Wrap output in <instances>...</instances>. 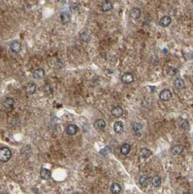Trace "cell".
Instances as JSON below:
<instances>
[{
    "label": "cell",
    "mask_w": 193,
    "mask_h": 194,
    "mask_svg": "<svg viewBox=\"0 0 193 194\" xmlns=\"http://www.w3.org/2000/svg\"><path fill=\"white\" fill-rule=\"evenodd\" d=\"M12 157V151L7 147H2L0 148V161L6 163L9 161Z\"/></svg>",
    "instance_id": "1"
},
{
    "label": "cell",
    "mask_w": 193,
    "mask_h": 194,
    "mask_svg": "<svg viewBox=\"0 0 193 194\" xmlns=\"http://www.w3.org/2000/svg\"><path fill=\"white\" fill-rule=\"evenodd\" d=\"M10 49L12 52H15V53H19L21 50V48H22V44L18 40H14L10 43Z\"/></svg>",
    "instance_id": "2"
},
{
    "label": "cell",
    "mask_w": 193,
    "mask_h": 194,
    "mask_svg": "<svg viewBox=\"0 0 193 194\" xmlns=\"http://www.w3.org/2000/svg\"><path fill=\"white\" fill-rule=\"evenodd\" d=\"M121 80L123 83L126 84H129L132 83L134 82V76H133L132 73L126 72L122 76Z\"/></svg>",
    "instance_id": "3"
},
{
    "label": "cell",
    "mask_w": 193,
    "mask_h": 194,
    "mask_svg": "<svg viewBox=\"0 0 193 194\" xmlns=\"http://www.w3.org/2000/svg\"><path fill=\"white\" fill-rule=\"evenodd\" d=\"M171 23V18L169 15H165V16L162 17L160 20H159L158 24L160 25L161 27H167L169 26Z\"/></svg>",
    "instance_id": "4"
},
{
    "label": "cell",
    "mask_w": 193,
    "mask_h": 194,
    "mask_svg": "<svg viewBox=\"0 0 193 194\" xmlns=\"http://www.w3.org/2000/svg\"><path fill=\"white\" fill-rule=\"evenodd\" d=\"M171 92L169 89H163L160 93V99L163 101H168L171 97Z\"/></svg>",
    "instance_id": "5"
},
{
    "label": "cell",
    "mask_w": 193,
    "mask_h": 194,
    "mask_svg": "<svg viewBox=\"0 0 193 194\" xmlns=\"http://www.w3.org/2000/svg\"><path fill=\"white\" fill-rule=\"evenodd\" d=\"M113 7V3L110 0H105L101 4V10L103 12H108Z\"/></svg>",
    "instance_id": "6"
},
{
    "label": "cell",
    "mask_w": 193,
    "mask_h": 194,
    "mask_svg": "<svg viewBox=\"0 0 193 194\" xmlns=\"http://www.w3.org/2000/svg\"><path fill=\"white\" fill-rule=\"evenodd\" d=\"M61 20L63 24H67L71 21V15L68 12H62L61 13Z\"/></svg>",
    "instance_id": "7"
},
{
    "label": "cell",
    "mask_w": 193,
    "mask_h": 194,
    "mask_svg": "<svg viewBox=\"0 0 193 194\" xmlns=\"http://www.w3.org/2000/svg\"><path fill=\"white\" fill-rule=\"evenodd\" d=\"M26 90L28 94H33L36 91V84L33 82H28L26 87Z\"/></svg>",
    "instance_id": "8"
},
{
    "label": "cell",
    "mask_w": 193,
    "mask_h": 194,
    "mask_svg": "<svg viewBox=\"0 0 193 194\" xmlns=\"http://www.w3.org/2000/svg\"><path fill=\"white\" fill-rule=\"evenodd\" d=\"M45 76V72L43 69H36L33 72V77L36 79H41Z\"/></svg>",
    "instance_id": "9"
},
{
    "label": "cell",
    "mask_w": 193,
    "mask_h": 194,
    "mask_svg": "<svg viewBox=\"0 0 193 194\" xmlns=\"http://www.w3.org/2000/svg\"><path fill=\"white\" fill-rule=\"evenodd\" d=\"M129 15L133 19H138L141 16V10L137 7H134L130 10Z\"/></svg>",
    "instance_id": "10"
},
{
    "label": "cell",
    "mask_w": 193,
    "mask_h": 194,
    "mask_svg": "<svg viewBox=\"0 0 193 194\" xmlns=\"http://www.w3.org/2000/svg\"><path fill=\"white\" fill-rule=\"evenodd\" d=\"M111 113H112L113 116L116 118H118L121 117L122 115H123V110L121 106H115L113 108Z\"/></svg>",
    "instance_id": "11"
},
{
    "label": "cell",
    "mask_w": 193,
    "mask_h": 194,
    "mask_svg": "<svg viewBox=\"0 0 193 194\" xmlns=\"http://www.w3.org/2000/svg\"><path fill=\"white\" fill-rule=\"evenodd\" d=\"M78 130V127L75 125H71L68 126L66 128V132L68 135H74L77 133Z\"/></svg>",
    "instance_id": "12"
},
{
    "label": "cell",
    "mask_w": 193,
    "mask_h": 194,
    "mask_svg": "<svg viewBox=\"0 0 193 194\" xmlns=\"http://www.w3.org/2000/svg\"><path fill=\"white\" fill-rule=\"evenodd\" d=\"M106 127V122L103 119H98L94 124V127L97 130H104Z\"/></svg>",
    "instance_id": "13"
},
{
    "label": "cell",
    "mask_w": 193,
    "mask_h": 194,
    "mask_svg": "<svg viewBox=\"0 0 193 194\" xmlns=\"http://www.w3.org/2000/svg\"><path fill=\"white\" fill-rule=\"evenodd\" d=\"M184 150V147L182 145H177L173 147L171 152L174 155L177 156V155H181Z\"/></svg>",
    "instance_id": "14"
},
{
    "label": "cell",
    "mask_w": 193,
    "mask_h": 194,
    "mask_svg": "<svg viewBox=\"0 0 193 194\" xmlns=\"http://www.w3.org/2000/svg\"><path fill=\"white\" fill-rule=\"evenodd\" d=\"M15 101L12 97H6L3 101V106L6 108H11L13 107Z\"/></svg>",
    "instance_id": "15"
},
{
    "label": "cell",
    "mask_w": 193,
    "mask_h": 194,
    "mask_svg": "<svg viewBox=\"0 0 193 194\" xmlns=\"http://www.w3.org/2000/svg\"><path fill=\"white\" fill-rule=\"evenodd\" d=\"M110 191L113 194H119L121 191V186L118 183H113L110 186Z\"/></svg>",
    "instance_id": "16"
},
{
    "label": "cell",
    "mask_w": 193,
    "mask_h": 194,
    "mask_svg": "<svg viewBox=\"0 0 193 194\" xmlns=\"http://www.w3.org/2000/svg\"><path fill=\"white\" fill-rule=\"evenodd\" d=\"M41 178L44 180H48L51 178V171L48 169L42 168L40 171Z\"/></svg>",
    "instance_id": "17"
},
{
    "label": "cell",
    "mask_w": 193,
    "mask_h": 194,
    "mask_svg": "<svg viewBox=\"0 0 193 194\" xmlns=\"http://www.w3.org/2000/svg\"><path fill=\"white\" fill-rule=\"evenodd\" d=\"M133 132L136 135H140L142 131V125L140 123H135L133 125Z\"/></svg>",
    "instance_id": "18"
},
{
    "label": "cell",
    "mask_w": 193,
    "mask_h": 194,
    "mask_svg": "<svg viewBox=\"0 0 193 194\" xmlns=\"http://www.w3.org/2000/svg\"><path fill=\"white\" fill-rule=\"evenodd\" d=\"M114 131L116 133H121L124 130V127H123V124L121 122H116L114 124L113 126Z\"/></svg>",
    "instance_id": "19"
},
{
    "label": "cell",
    "mask_w": 193,
    "mask_h": 194,
    "mask_svg": "<svg viewBox=\"0 0 193 194\" xmlns=\"http://www.w3.org/2000/svg\"><path fill=\"white\" fill-rule=\"evenodd\" d=\"M140 155L144 159H147V158H149L152 155V152L149 149L144 148L140 150Z\"/></svg>",
    "instance_id": "20"
},
{
    "label": "cell",
    "mask_w": 193,
    "mask_h": 194,
    "mask_svg": "<svg viewBox=\"0 0 193 194\" xmlns=\"http://www.w3.org/2000/svg\"><path fill=\"white\" fill-rule=\"evenodd\" d=\"M148 182H149V178L147 175H142L140 176L139 179V183L143 187H147L148 185Z\"/></svg>",
    "instance_id": "21"
},
{
    "label": "cell",
    "mask_w": 193,
    "mask_h": 194,
    "mask_svg": "<svg viewBox=\"0 0 193 194\" xmlns=\"http://www.w3.org/2000/svg\"><path fill=\"white\" fill-rule=\"evenodd\" d=\"M174 85H175V87L177 88V89H182V88L184 87L185 86V84H184V80L182 79L181 78H177V79L175 80V82H174Z\"/></svg>",
    "instance_id": "22"
},
{
    "label": "cell",
    "mask_w": 193,
    "mask_h": 194,
    "mask_svg": "<svg viewBox=\"0 0 193 194\" xmlns=\"http://www.w3.org/2000/svg\"><path fill=\"white\" fill-rule=\"evenodd\" d=\"M131 150V146L129 144H123L121 147V153L123 155H127Z\"/></svg>",
    "instance_id": "23"
},
{
    "label": "cell",
    "mask_w": 193,
    "mask_h": 194,
    "mask_svg": "<svg viewBox=\"0 0 193 194\" xmlns=\"http://www.w3.org/2000/svg\"><path fill=\"white\" fill-rule=\"evenodd\" d=\"M80 38L82 40V42H87L90 39V35H89V32L87 31H84L82 33L80 34Z\"/></svg>",
    "instance_id": "24"
},
{
    "label": "cell",
    "mask_w": 193,
    "mask_h": 194,
    "mask_svg": "<svg viewBox=\"0 0 193 194\" xmlns=\"http://www.w3.org/2000/svg\"><path fill=\"white\" fill-rule=\"evenodd\" d=\"M152 184L155 187L160 186V184H161V178H160V177L157 176V175L153 177V178L152 179Z\"/></svg>",
    "instance_id": "25"
},
{
    "label": "cell",
    "mask_w": 193,
    "mask_h": 194,
    "mask_svg": "<svg viewBox=\"0 0 193 194\" xmlns=\"http://www.w3.org/2000/svg\"><path fill=\"white\" fill-rule=\"evenodd\" d=\"M110 152V146H106L103 149H102L100 153V154L103 155V156H105L108 153H109Z\"/></svg>",
    "instance_id": "26"
},
{
    "label": "cell",
    "mask_w": 193,
    "mask_h": 194,
    "mask_svg": "<svg viewBox=\"0 0 193 194\" xmlns=\"http://www.w3.org/2000/svg\"><path fill=\"white\" fill-rule=\"evenodd\" d=\"M177 69H174V68L173 67H169L167 69V73L169 74V75H175L176 73H177Z\"/></svg>",
    "instance_id": "27"
},
{
    "label": "cell",
    "mask_w": 193,
    "mask_h": 194,
    "mask_svg": "<svg viewBox=\"0 0 193 194\" xmlns=\"http://www.w3.org/2000/svg\"><path fill=\"white\" fill-rule=\"evenodd\" d=\"M182 194H190V193H187V192H186V193H182Z\"/></svg>",
    "instance_id": "28"
}]
</instances>
